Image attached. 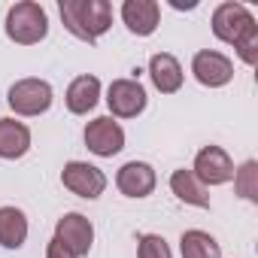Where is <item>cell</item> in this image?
Returning a JSON list of instances; mask_svg holds the SVG:
<instances>
[{"instance_id":"obj_1","label":"cell","mask_w":258,"mask_h":258,"mask_svg":"<svg viewBox=\"0 0 258 258\" xmlns=\"http://www.w3.org/2000/svg\"><path fill=\"white\" fill-rule=\"evenodd\" d=\"M58 13L64 28L82 43H97L112 25V7L106 0H61Z\"/></svg>"},{"instance_id":"obj_2","label":"cell","mask_w":258,"mask_h":258,"mask_svg":"<svg viewBox=\"0 0 258 258\" xmlns=\"http://www.w3.org/2000/svg\"><path fill=\"white\" fill-rule=\"evenodd\" d=\"M49 34V19L46 10L34 0H22V4L10 7L7 13V37L19 46H34L40 40H46Z\"/></svg>"},{"instance_id":"obj_3","label":"cell","mask_w":258,"mask_h":258,"mask_svg":"<svg viewBox=\"0 0 258 258\" xmlns=\"http://www.w3.org/2000/svg\"><path fill=\"white\" fill-rule=\"evenodd\" d=\"M7 103L16 115H43L52 106V85L46 79H19L7 94Z\"/></svg>"},{"instance_id":"obj_4","label":"cell","mask_w":258,"mask_h":258,"mask_svg":"<svg viewBox=\"0 0 258 258\" xmlns=\"http://www.w3.org/2000/svg\"><path fill=\"white\" fill-rule=\"evenodd\" d=\"M252 28H258V25L243 4H222L213 13V34L228 46H237Z\"/></svg>"},{"instance_id":"obj_5","label":"cell","mask_w":258,"mask_h":258,"mask_svg":"<svg viewBox=\"0 0 258 258\" xmlns=\"http://www.w3.org/2000/svg\"><path fill=\"white\" fill-rule=\"evenodd\" d=\"M85 146L88 152H94L97 158H112L124 149V131L121 124L112 121V115H100L91 118L85 124Z\"/></svg>"},{"instance_id":"obj_6","label":"cell","mask_w":258,"mask_h":258,"mask_svg":"<svg viewBox=\"0 0 258 258\" xmlns=\"http://www.w3.org/2000/svg\"><path fill=\"white\" fill-rule=\"evenodd\" d=\"M55 240L73 255V258H82L91 252V243H94V228L91 222L82 216V213H67L58 219L55 225Z\"/></svg>"},{"instance_id":"obj_7","label":"cell","mask_w":258,"mask_h":258,"mask_svg":"<svg viewBox=\"0 0 258 258\" xmlns=\"http://www.w3.org/2000/svg\"><path fill=\"white\" fill-rule=\"evenodd\" d=\"M146 88L137 79H115L106 91V103L115 118H137L146 109Z\"/></svg>"},{"instance_id":"obj_8","label":"cell","mask_w":258,"mask_h":258,"mask_svg":"<svg viewBox=\"0 0 258 258\" xmlns=\"http://www.w3.org/2000/svg\"><path fill=\"white\" fill-rule=\"evenodd\" d=\"M191 173L210 188V185H225L234 179V161L222 146H204L195 158Z\"/></svg>"},{"instance_id":"obj_9","label":"cell","mask_w":258,"mask_h":258,"mask_svg":"<svg viewBox=\"0 0 258 258\" xmlns=\"http://www.w3.org/2000/svg\"><path fill=\"white\" fill-rule=\"evenodd\" d=\"M191 73L201 85L207 88H222L234 79V61L222 52H213V49H201L195 58H191Z\"/></svg>"},{"instance_id":"obj_10","label":"cell","mask_w":258,"mask_h":258,"mask_svg":"<svg viewBox=\"0 0 258 258\" xmlns=\"http://www.w3.org/2000/svg\"><path fill=\"white\" fill-rule=\"evenodd\" d=\"M61 182H64V188H70L73 195H79V198H85V201L100 198L103 188H106L103 170L94 167V164H85V161H70V164H64Z\"/></svg>"},{"instance_id":"obj_11","label":"cell","mask_w":258,"mask_h":258,"mask_svg":"<svg viewBox=\"0 0 258 258\" xmlns=\"http://www.w3.org/2000/svg\"><path fill=\"white\" fill-rule=\"evenodd\" d=\"M121 19L127 31L137 37H152L161 22V7L155 0H124L121 4Z\"/></svg>"},{"instance_id":"obj_12","label":"cell","mask_w":258,"mask_h":258,"mask_svg":"<svg viewBox=\"0 0 258 258\" xmlns=\"http://www.w3.org/2000/svg\"><path fill=\"white\" fill-rule=\"evenodd\" d=\"M115 185L124 198H149L155 188V170L146 161H127L115 173Z\"/></svg>"},{"instance_id":"obj_13","label":"cell","mask_w":258,"mask_h":258,"mask_svg":"<svg viewBox=\"0 0 258 258\" xmlns=\"http://www.w3.org/2000/svg\"><path fill=\"white\" fill-rule=\"evenodd\" d=\"M28 149H31L28 124H22L16 118H0V158L16 161V158L28 155Z\"/></svg>"},{"instance_id":"obj_14","label":"cell","mask_w":258,"mask_h":258,"mask_svg":"<svg viewBox=\"0 0 258 258\" xmlns=\"http://www.w3.org/2000/svg\"><path fill=\"white\" fill-rule=\"evenodd\" d=\"M97 97H100V79L97 76H76L67 88V109L73 115H88L94 106H97Z\"/></svg>"},{"instance_id":"obj_15","label":"cell","mask_w":258,"mask_h":258,"mask_svg":"<svg viewBox=\"0 0 258 258\" xmlns=\"http://www.w3.org/2000/svg\"><path fill=\"white\" fill-rule=\"evenodd\" d=\"M149 76H152V82H155V88H158L161 94H173V91L182 88V67H179V61H176L173 55H167V52L152 55V61H149Z\"/></svg>"},{"instance_id":"obj_16","label":"cell","mask_w":258,"mask_h":258,"mask_svg":"<svg viewBox=\"0 0 258 258\" xmlns=\"http://www.w3.org/2000/svg\"><path fill=\"white\" fill-rule=\"evenodd\" d=\"M170 188H173V195H176L182 204H188V207H201V210H210V191H207V185H204L191 170H173V176H170Z\"/></svg>"},{"instance_id":"obj_17","label":"cell","mask_w":258,"mask_h":258,"mask_svg":"<svg viewBox=\"0 0 258 258\" xmlns=\"http://www.w3.org/2000/svg\"><path fill=\"white\" fill-rule=\"evenodd\" d=\"M28 240V219L19 207H0V246L22 249Z\"/></svg>"},{"instance_id":"obj_18","label":"cell","mask_w":258,"mask_h":258,"mask_svg":"<svg viewBox=\"0 0 258 258\" xmlns=\"http://www.w3.org/2000/svg\"><path fill=\"white\" fill-rule=\"evenodd\" d=\"M179 249H182V258H222V246L216 243V237L198 228L179 237Z\"/></svg>"},{"instance_id":"obj_19","label":"cell","mask_w":258,"mask_h":258,"mask_svg":"<svg viewBox=\"0 0 258 258\" xmlns=\"http://www.w3.org/2000/svg\"><path fill=\"white\" fill-rule=\"evenodd\" d=\"M234 188L243 201L258 204V161H246L240 170H234Z\"/></svg>"},{"instance_id":"obj_20","label":"cell","mask_w":258,"mask_h":258,"mask_svg":"<svg viewBox=\"0 0 258 258\" xmlns=\"http://www.w3.org/2000/svg\"><path fill=\"white\" fill-rule=\"evenodd\" d=\"M137 243H140L137 246V258H173L167 240L158 237V234H143Z\"/></svg>"},{"instance_id":"obj_21","label":"cell","mask_w":258,"mask_h":258,"mask_svg":"<svg viewBox=\"0 0 258 258\" xmlns=\"http://www.w3.org/2000/svg\"><path fill=\"white\" fill-rule=\"evenodd\" d=\"M234 49H237L240 61L252 67V64L258 61V28H252V31H249V34H246V37H243L237 46H234Z\"/></svg>"},{"instance_id":"obj_22","label":"cell","mask_w":258,"mask_h":258,"mask_svg":"<svg viewBox=\"0 0 258 258\" xmlns=\"http://www.w3.org/2000/svg\"><path fill=\"white\" fill-rule=\"evenodd\" d=\"M46 258H73V255H70V252L55 240V237H52V240H49V246H46Z\"/></svg>"}]
</instances>
